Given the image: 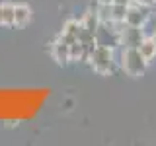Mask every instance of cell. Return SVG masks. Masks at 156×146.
Masks as SVG:
<instances>
[{
	"label": "cell",
	"instance_id": "cell-1",
	"mask_svg": "<svg viewBox=\"0 0 156 146\" xmlns=\"http://www.w3.org/2000/svg\"><path fill=\"white\" fill-rule=\"evenodd\" d=\"M88 64L92 66V70L98 72L101 76H109L111 72L115 70L117 66V58H115V49L111 47H104V45H98L90 51L88 55Z\"/></svg>",
	"mask_w": 156,
	"mask_h": 146
},
{
	"label": "cell",
	"instance_id": "cell-2",
	"mask_svg": "<svg viewBox=\"0 0 156 146\" xmlns=\"http://www.w3.org/2000/svg\"><path fill=\"white\" fill-rule=\"evenodd\" d=\"M119 66L121 70L125 72L127 76H133V78H139L143 76L148 68V62L144 61V57L140 55L139 47H119Z\"/></svg>",
	"mask_w": 156,
	"mask_h": 146
},
{
	"label": "cell",
	"instance_id": "cell-3",
	"mask_svg": "<svg viewBox=\"0 0 156 146\" xmlns=\"http://www.w3.org/2000/svg\"><path fill=\"white\" fill-rule=\"evenodd\" d=\"M150 10H152L150 6H144V4L136 2V0H131V2L127 4L125 23H127V26H136V27H140V26L146 22V18H148Z\"/></svg>",
	"mask_w": 156,
	"mask_h": 146
},
{
	"label": "cell",
	"instance_id": "cell-4",
	"mask_svg": "<svg viewBox=\"0 0 156 146\" xmlns=\"http://www.w3.org/2000/svg\"><path fill=\"white\" fill-rule=\"evenodd\" d=\"M49 51H51V57L55 58L58 64H66V62H70V55H68V51H70V43L65 41L61 35H57L55 39H53Z\"/></svg>",
	"mask_w": 156,
	"mask_h": 146
},
{
	"label": "cell",
	"instance_id": "cell-5",
	"mask_svg": "<svg viewBox=\"0 0 156 146\" xmlns=\"http://www.w3.org/2000/svg\"><path fill=\"white\" fill-rule=\"evenodd\" d=\"M144 39V33L136 26H127L121 29V47H139L140 41Z\"/></svg>",
	"mask_w": 156,
	"mask_h": 146
},
{
	"label": "cell",
	"instance_id": "cell-6",
	"mask_svg": "<svg viewBox=\"0 0 156 146\" xmlns=\"http://www.w3.org/2000/svg\"><path fill=\"white\" fill-rule=\"evenodd\" d=\"M80 33H82V22L80 19H68L65 26H62L58 35L65 39V41L72 43V41H76V39H80Z\"/></svg>",
	"mask_w": 156,
	"mask_h": 146
},
{
	"label": "cell",
	"instance_id": "cell-7",
	"mask_svg": "<svg viewBox=\"0 0 156 146\" xmlns=\"http://www.w3.org/2000/svg\"><path fill=\"white\" fill-rule=\"evenodd\" d=\"M33 18V12L27 4H16L14 10V27H26Z\"/></svg>",
	"mask_w": 156,
	"mask_h": 146
},
{
	"label": "cell",
	"instance_id": "cell-8",
	"mask_svg": "<svg viewBox=\"0 0 156 146\" xmlns=\"http://www.w3.org/2000/svg\"><path fill=\"white\" fill-rule=\"evenodd\" d=\"M14 10L16 4L0 2V27H14Z\"/></svg>",
	"mask_w": 156,
	"mask_h": 146
},
{
	"label": "cell",
	"instance_id": "cell-9",
	"mask_svg": "<svg viewBox=\"0 0 156 146\" xmlns=\"http://www.w3.org/2000/svg\"><path fill=\"white\" fill-rule=\"evenodd\" d=\"M139 51H140V55L144 57V61L150 64L156 58V39L154 37H144L139 45Z\"/></svg>",
	"mask_w": 156,
	"mask_h": 146
},
{
	"label": "cell",
	"instance_id": "cell-10",
	"mask_svg": "<svg viewBox=\"0 0 156 146\" xmlns=\"http://www.w3.org/2000/svg\"><path fill=\"white\" fill-rule=\"evenodd\" d=\"M136 2L144 4V6H150V8H154V6H156V0H136Z\"/></svg>",
	"mask_w": 156,
	"mask_h": 146
},
{
	"label": "cell",
	"instance_id": "cell-11",
	"mask_svg": "<svg viewBox=\"0 0 156 146\" xmlns=\"http://www.w3.org/2000/svg\"><path fill=\"white\" fill-rule=\"evenodd\" d=\"M98 2H117V4H129L131 0H98Z\"/></svg>",
	"mask_w": 156,
	"mask_h": 146
},
{
	"label": "cell",
	"instance_id": "cell-12",
	"mask_svg": "<svg viewBox=\"0 0 156 146\" xmlns=\"http://www.w3.org/2000/svg\"><path fill=\"white\" fill-rule=\"evenodd\" d=\"M152 37H154V39H156V33H154V35H152Z\"/></svg>",
	"mask_w": 156,
	"mask_h": 146
}]
</instances>
